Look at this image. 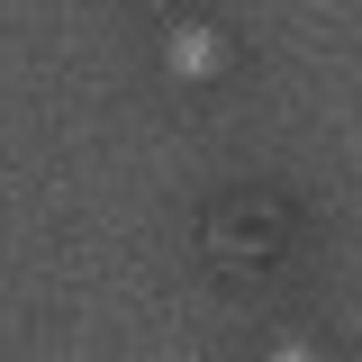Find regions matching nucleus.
Wrapping results in <instances>:
<instances>
[{
	"mask_svg": "<svg viewBox=\"0 0 362 362\" xmlns=\"http://www.w3.org/2000/svg\"><path fill=\"white\" fill-rule=\"evenodd\" d=\"M199 64H209V37H199V28H181V37H173V73H199Z\"/></svg>",
	"mask_w": 362,
	"mask_h": 362,
	"instance_id": "obj_1",
	"label": "nucleus"
}]
</instances>
